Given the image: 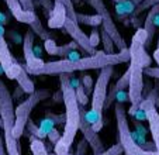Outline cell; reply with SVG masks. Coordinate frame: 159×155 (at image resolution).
Here are the masks:
<instances>
[{
  "mask_svg": "<svg viewBox=\"0 0 159 155\" xmlns=\"http://www.w3.org/2000/svg\"><path fill=\"white\" fill-rule=\"evenodd\" d=\"M129 48L121 49L114 54H107L104 51H97L96 54L89 55L84 58H76V59H61L45 62L41 69L34 75H61V73H73L78 71H89V69H102L107 65H118V63L129 62Z\"/></svg>",
  "mask_w": 159,
  "mask_h": 155,
  "instance_id": "cell-1",
  "label": "cell"
},
{
  "mask_svg": "<svg viewBox=\"0 0 159 155\" xmlns=\"http://www.w3.org/2000/svg\"><path fill=\"white\" fill-rule=\"evenodd\" d=\"M61 90H62V101L65 105V127L59 141L54 145V152L57 155L69 154L75 137L80 127V105L76 97L75 86L69 78V73L59 75Z\"/></svg>",
  "mask_w": 159,
  "mask_h": 155,
  "instance_id": "cell-2",
  "label": "cell"
},
{
  "mask_svg": "<svg viewBox=\"0 0 159 155\" xmlns=\"http://www.w3.org/2000/svg\"><path fill=\"white\" fill-rule=\"evenodd\" d=\"M114 73L113 65H107L100 69L97 81L93 87V96H92V107L90 111H86V119L92 124V127L97 133L103 127V110L106 109V100H107V89L108 82Z\"/></svg>",
  "mask_w": 159,
  "mask_h": 155,
  "instance_id": "cell-3",
  "label": "cell"
},
{
  "mask_svg": "<svg viewBox=\"0 0 159 155\" xmlns=\"http://www.w3.org/2000/svg\"><path fill=\"white\" fill-rule=\"evenodd\" d=\"M116 121H117V131H118V143L121 144L125 155H158V152L153 149H145L141 147L134 138V134L129 131L128 120H127V111L124 110V106L121 103L114 105Z\"/></svg>",
  "mask_w": 159,
  "mask_h": 155,
  "instance_id": "cell-4",
  "label": "cell"
},
{
  "mask_svg": "<svg viewBox=\"0 0 159 155\" xmlns=\"http://www.w3.org/2000/svg\"><path fill=\"white\" fill-rule=\"evenodd\" d=\"M49 95L51 93H49L48 89H35V92L28 95V97L24 101H21L20 105L16 107V123H14V128H13V135L17 140L25 131L27 123L30 120V114L34 110V107H37L39 101L49 97Z\"/></svg>",
  "mask_w": 159,
  "mask_h": 155,
  "instance_id": "cell-5",
  "label": "cell"
},
{
  "mask_svg": "<svg viewBox=\"0 0 159 155\" xmlns=\"http://www.w3.org/2000/svg\"><path fill=\"white\" fill-rule=\"evenodd\" d=\"M129 86H128V97L131 101V111L134 114L139 110L142 101V92H144V66L139 63L129 61Z\"/></svg>",
  "mask_w": 159,
  "mask_h": 155,
  "instance_id": "cell-6",
  "label": "cell"
},
{
  "mask_svg": "<svg viewBox=\"0 0 159 155\" xmlns=\"http://www.w3.org/2000/svg\"><path fill=\"white\" fill-rule=\"evenodd\" d=\"M89 4L93 7L94 12H96L97 14H100V17H102L103 30L113 38L116 48H117L118 51L125 49L127 48L125 41H124V38L121 37L120 31H118L117 27H116V23H114V20H113V17H111L110 12H108L107 7H106L104 2H103V0H89Z\"/></svg>",
  "mask_w": 159,
  "mask_h": 155,
  "instance_id": "cell-7",
  "label": "cell"
},
{
  "mask_svg": "<svg viewBox=\"0 0 159 155\" xmlns=\"http://www.w3.org/2000/svg\"><path fill=\"white\" fill-rule=\"evenodd\" d=\"M34 37H35V33L30 28V30L25 31L24 38H23V54H24V59H25L24 68L27 69V72L30 75H34L38 69H41L45 65L44 61L35 55V51H34Z\"/></svg>",
  "mask_w": 159,
  "mask_h": 155,
  "instance_id": "cell-8",
  "label": "cell"
},
{
  "mask_svg": "<svg viewBox=\"0 0 159 155\" xmlns=\"http://www.w3.org/2000/svg\"><path fill=\"white\" fill-rule=\"evenodd\" d=\"M0 66L6 73V76L9 79H14V81L23 69V66L14 59V57L10 52L7 42L4 40V34H0Z\"/></svg>",
  "mask_w": 159,
  "mask_h": 155,
  "instance_id": "cell-9",
  "label": "cell"
},
{
  "mask_svg": "<svg viewBox=\"0 0 159 155\" xmlns=\"http://www.w3.org/2000/svg\"><path fill=\"white\" fill-rule=\"evenodd\" d=\"M139 109L145 111V119L149 123V130L151 134H152L153 147H155V151L159 155V113L156 110V105L151 99H147V100L141 101Z\"/></svg>",
  "mask_w": 159,
  "mask_h": 155,
  "instance_id": "cell-10",
  "label": "cell"
},
{
  "mask_svg": "<svg viewBox=\"0 0 159 155\" xmlns=\"http://www.w3.org/2000/svg\"><path fill=\"white\" fill-rule=\"evenodd\" d=\"M63 28L66 30V33L72 37L73 41L79 45V48H82L86 54L93 55V54H96V52H97L96 48H93V47H92V44H90V37L86 35V34L83 33V30L79 27L78 21L70 20V18H66Z\"/></svg>",
  "mask_w": 159,
  "mask_h": 155,
  "instance_id": "cell-11",
  "label": "cell"
},
{
  "mask_svg": "<svg viewBox=\"0 0 159 155\" xmlns=\"http://www.w3.org/2000/svg\"><path fill=\"white\" fill-rule=\"evenodd\" d=\"M83 107L84 106H80V127H79V130L82 131L83 137L87 140L90 148L93 149V154H100V152L104 151V145L102 143V138L99 137V133L87 121L86 111L83 110Z\"/></svg>",
  "mask_w": 159,
  "mask_h": 155,
  "instance_id": "cell-12",
  "label": "cell"
},
{
  "mask_svg": "<svg viewBox=\"0 0 159 155\" xmlns=\"http://www.w3.org/2000/svg\"><path fill=\"white\" fill-rule=\"evenodd\" d=\"M4 2H6L10 13L13 14V17H14L18 23H24V24L30 26V24L38 17V16L35 14V12H28V10H25L24 7L21 6L20 0H4Z\"/></svg>",
  "mask_w": 159,
  "mask_h": 155,
  "instance_id": "cell-13",
  "label": "cell"
},
{
  "mask_svg": "<svg viewBox=\"0 0 159 155\" xmlns=\"http://www.w3.org/2000/svg\"><path fill=\"white\" fill-rule=\"evenodd\" d=\"M48 18V27L49 28H62L65 26V21L68 18L66 14V7L61 0H54V7L49 13Z\"/></svg>",
  "mask_w": 159,
  "mask_h": 155,
  "instance_id": "cell-14",
  "label": "cell"
},
{
  "mask_svg": "<svg viewBox=\"0 0 159 155\" xmlns=\"http://www.w3.org/2000/svg\"><path fill=\"white\" fill-rule=\"evenodd\" d=\"M159 14V3L153 4L151 9H148V14H147V18L144 21V28L147 30L148 33V40H147V48L151 47V44L153 42V37H155V24H153V20L155 17Z\"/></svg>",
  "mask_w": 159,
  "mask_h": 155,
  "instance_id": "cell-15",
  "label": "cell"
},
{
  "mask_svg": "<svg viewBox=\"0 0 159 155\" xmlns=\"http://www.w3.org/2000/svg\"><path fill=\"white\" fill-rule=\"evenodd\" d=\"M17 83L18 86H20V89L23 90L24 93H27V95H31V93L35 92V86H34V82L31 81L30 78V73L27 72V69L23 66V69H21V72L18 73L17 76Z\"/></svg>",
  "mask_w": 159,
  "mask_h": 155,
  "instance_id": "cell-16",
  "label": "cell"
},
{
  "mask_svg": "<svg viewBox=\"0 0 159 155\" xmlns=\"http://www.w3.org/2000/svg\"><path fill=\"white\" fill-rule=\"evenodd\" d=\"M30 149L33 152V155H49L48 149H47L45 144L42 143V140L35 137V135L30 137Z\"/></svg>",
  "mask_w": 159,
  "mask_h": 155,
  "instance_id": "cell-17",
  "label": "cell"
},
{
  "mask_svg": "<svg viewBox=\"0 0 159 155\" xmlns=\"http://www.w3.org/2000/svg\"><path fill=\"white\" fill-rule=\"evenodd\" d=\"M76 18H78V23L92 26V27H97V26L102 24V17L97 13L96 14H82V13H78Z\"/></svg>",
  "mask_w": 159,
  "mask_h": 155,
  "instance_id": "cell-18",
  "label": "cell"
},
{
  "mask_svg": "<svg viewBox=\"0 0 159 155\" xmlns=\"http://www.w3.org/2000/svg\"><path fill=\"white\" fill-rule=\"evenodd\" d=\"M30 28L35 33V35H38L39 38L42 40V41H45L47 38H51V34L48 33V31H45L44 30V27H42V23H41V20H39L38 17L35 18V20L33 21V23L30 24Z\"/></svg>",
  "mask_w": 159,
  "mask_h": 155,
  "instance_id": "cell-19",
  "label": "cell"
},
{
  "mask_svg": "<svg viewBox=\"0 0 159 155\" xmlns=\"http://www.w3.org/2000/svg\"><path fill=\"white\" fill-rule=\"evenodd\" d=\"M102 42H103V47H104V52H107V54H114V49H116L114 41H113V38H111L104 30H102Z\"/></svg>",
  "mask_w": 159,
  "mask_h": 155,
  "instance_id": "cell-20",
  "label": "cell"
},
{
  "mask_svg": "<svg viewBox=\"0 0 159 155\" xmlns=\"http://www.w3.org/2000/svg\"><path fill=\"white\" fill-rule=\"evenodd\" d=\"M75 90H76V97H78L79 105H80V106H86V105H87V101H89V97H87L89 95H87L86 90H84L82 81L78 83V86L75 87Z\"/></svg>",
  "mask_w": 159,
  "mask_h": 155,
  "instance_id": "cell-21",
  "label": "cell"
},
{
  "mask_svg": "<svg viewBox=\"0 0 159 155\" xmlns=\"http://www.w3.org/2000/svg\"><path fill=\"white\" fill-rule=\"evenodd\" d=\"M129 86V71L127 69V72L123 75V76L118 79L117 82H116L114 85H113V87L116 89V92H120V90H124V89H127V87Z\"/></svg>",
  "mask_w": 159,
  "mask_h": 155,
  "instance_id": "cell-22",
  "label": "cell"
},
{
  "mask_svg": "<svg viewBox=\"0 0 159 155\" xmlns=\"http://www.w3.org/2000/svg\"><path fill=\"white\" fill-rule=\"evenodd\" d=\"M156 3H159V0H144L142 3H139L138 6L135 7V10L132 12V16H139L141 13H144L145 10H148V9H151V7L153 6V4H156Z\"/></svg>",
  "mask_w": 159,
  "mask_h": 155,
  "instance_id": "cell-23",
  "label": "cell"
},
{
  "mask_svg": "<svg viewBox=\"0 0 159 155\" xmlns=\"http://www.w3.org/2000/svg\"><path fill=\"white\" fill-rule=\"evenodd\" d=\"M124 152L123 147H121V144H114L113 147H110L108 149H104L103 152H100V154H93V155H121ZM66 155H79V154H66Z\"/></svg>",
  "mask_w": 159,
  "mask_h": 155,
  "instance_id": "cell-24",
  "label": "cell"
},
{
  "mask_svg": "<svg viewBox=\"0 0 159 155\" xmlns=\"http://www.w3.org/2000/svg\"><path fill=\"white\" fill-rule=\"evenodd\" d=\"M44 48H45V51L48 52L49 55H58V45H57V42H55V40L54 38H47L44 41Z\"/></svg>",
  "mask_w": 159,
  "mask_h": 155,
  "instance_id": "cell-25",
  "label": "cell"
},
{
  "mask_svg": "<svg viewBox=\"0 0 159 155\" xmlns=\"http://www.w3.org/2000/svg\"><path fill=\"white\" fill-rule=\"evenodd\" d=\"M78 48H79V45L76 44L75 41H72L70 44H65L58 48V55H61V57H68V54H70L69 52L70 49H78Z\"/></svg>",
  "mask_w": 159,
  "mask_h": 155,
  "instance_id": "cell-26",
  "label": "cell"
},
{
  "mask_svg": "<svg viewBox=\"0 0 159 155\" xmlns=\"http://www.w3.org/2000/svg\"><path fill=\"white\" fill-rule=\"evenodd\" d=\"M82 83H83V87L84 90H86L87 95H90V93H93V81H92V76H89V75H84L83 78H82Z\"/></svg>",
  "mask_w": 159,
  "mask_h": 155,
  "instance_id": "cell-27",
  "label": "cell"
},
{
  "mask_svg": "<svg viewBox=\"0 0 159 155\" xmlns=\"http://www.w3.org/2000/svg\"><path fill=\"white\" fill-rule=\"evenodd\" d=\"M52 128H54V121H52V120H49V119H44V120H42L39 130L42 131V134H44L45 137L48 135V133L51 131Z\"/></svg>",
  "mask_w": 159,
  "mask_h": 155,
  "instance_id": "cell-28",
  "label": "cell"
},
{
  "mask_svg": "<svg viewBox=\"0 0 159 155\" xmlns=\"http://www.w3.org/2000/svg\"><path fill=\"white\" fill-rule=\"evenodd\" d=\"M27 128H28V130H30V131H31V134H33V135H35V137L41 138V140H42V138H45V135L42 134V131H41V130H39V128L37 127L35 124H34V121H33V120H28V123H27Z\"/></svg>",
  "mask_w": 159,
  "mask_h": 155,
  "instance_id": "cell-29",
  "label": "cell"
},
{
  "mask_svg": "<svg viewBox=\"0 0 159 155\" xmlns=\"http://www.w3.org/2000/svg\"><path fill=\"white\" fill-rule=\"evenodd\" d=\"M90 44H92V47L93 48H96L97 45L100 44V33H99V30H96V28H93L92 30V33H90Z\"/></svg>",
  "mask_w": 159,
  "mask_h": 155,
  "instance_id": "cell-30",
  "label": "cell"
},
{
  "mask_svg": "<svg viewBox=\"0 0 159 155\" xmlns=\"http://www.w3.org/2000/svg\"><path fill=\"white\" fill-rule=\"evenodd\" d=\"M144 75L149 78H155V79H159V66L158 68H151V66H147L144 69Z\"/></svg>",
  "mask_w": 159,
  "mask_h": 155,
  "instance_id": "cell-31",
  "label": "cell"
},
{
  "mask_svg": "<svg viewBox=\"0 0 159 155\" xmlns=\"http://www.w3.org/2000/svg\"><path fill=\"white\" fill-rule=\"evenodd\" d=\"M47 138H48L49 141H51V144H57L58 141H59V138H61V134H59V131H57L55 128H52L51 131L48 133V135H47Z\"/></svg>",
  "mask_w": 159,
  "mask_h": 155,
  "instance_id": "cell-32",
  "label": "cell"
},
{
  "mask_svg": "<svg viewBox=\"0 0 159 155\" xmlns=\"http://www.w3.org/2000/svg\"><path fill=\"white\" fill-rule=\"evenodd\" d=\"M38 2H39V4L44 7V12L47 13V14H49L52 7H54V2H52V0H38Z\"/></svg>",
  "mask_w": 159,
  "mask_h": 155,
  "instance_id": "cell-33",
  "label": "cell"
},
{
  "mask_svg": "<svg viewBox=\"0 0 159 155\" xmlns=\"http://www.w3.org/2000/svg\"><path fill=\"white\" fill-rule=\"evenodd\" d=\"M87 145H89V143H87L86 138H83L82 141H79V145H78V151H76V154H79V155H86Z\"/></svg>",
  "mask_w": 159,
  "mask_h": 155,
  "instance_id": "cell-34",
  "label": "cell"
},
{
  "mask_svg": "<svg viewBox=\"0 0 159 155\" xmlns=\"http://www.w3.org/2000/svg\"><path fill=\"white\" fill-rule=\"evenodd\" d=\"M20 3H21V6L24 7L25 10H28V12H34V10H35L33 0H20Z\"/></svg>",
  "mask_w": 159,
  "mask_h": 155,
  "instance_id": "cell-35",
  "label": "cell"
},
{
  "mask_svg": "<svg viewBox=\"0 0 159 155\" xmlns=\"http://www.w3.org/2000/svg\"><path fill=\"white\" fill-rule=\"evenodd\" d=\"M135 127L138 128V133H139V135H141V137H144V135H145V133H147V131H145V128L142 127V124H141V123L135 121Z\"/></svg>",
  "mask_w": 159,
  "mask_h": 155,
  "instance_id": "cell-36",
  "label": "cell"
},
{
  "mask_svg": "<svg viewBox=\"0 0 159 155\" xmlns=\"http://www.w3.org/2000/svg\"><path fill=\"white\" fill-rule=\"evenodd\" d=\"M4 144L6 143H3V137H2V133H0V154L2 155H4Z\"/></svg>",
  "mask_w": 159,
  "mask_h": 155,
  "instance_id": "cell-37",
  "label": "cell"
},
{
  "mask_svg": "<svg viewBox=\"0 0 159 155\" xmlns=\"http://www.w3.org/2000/svg\"><path fill=\"white\" fill-rule=\"evenodd\" d=\"M153 59L158 62V66H159V47H156V49L153 51Z\"/></svg>",
  "mask_w": 159,
  "mask_h": 155,
  "instance_id": "cell-38",
  "label": "cell"
},
{
  "mask_svg": "<svg viewBox=\"0 0 159 155\" xmlns=\"http://www.w3.org/2000/svg\"><path fill=\"white\" fill-rule=\"evenodd\" d=\"M131 2H132V3L135 4V6H138V4H139V3H142L144 0H131Z\"/></svg>",
  "mask_w": 159,
  "mask_h": 155,
  "instance_id": "cell-39",
  "label": "cell"
},
{
  "mask_svg": "<svg viewBox=\"0 0 159 155\" xmlns=\"http://www.w3.org/2000/svg\"><path fill=\"white\" fill-rule=\"evenodd\" d=\"M0 34H4V28H3V26L0 24Z\"/></svg>",
  "mask_w": 159,
  "mask_h": 155,
  "instance_id": "cell-40",
  "label": "cell"
},
{
  "mask_svg": "<svg viewBox=\"0 0 159 155\" xmlns=\"http://www.w3.org/2000/svg\"><path fill=\"white\" fill-rule=\"evenodd\" d=\"M0 128H3V120H2V116H0Z\"/></svg>",
  "mask_w": 159,
  "mask_h": 155,
  "instance_id": "cell-41",
  "label": "cell"
},
{
  "mask_svg": "<svg viewBox=\"0 0 159 155\" xmlns=\"http://www.w3.org/2000/svg\"><path fill=\"white\" fill-rule=\"evenodd\" d=\"M116 2H120V3H121V2H123V0H116Z\"/></svg>",
  "mask_w": 159,
  "mask_h": 155,
  "instance_id": "cell-42",
  "label": "cell"
},
{
  "mask_svg": "<svg viewBox=\"0 0 159 155\" xmlns=\"http://www.w3.org/2000/svg\"><path fill=\"white\" fill-rule=\"evenodd\" d=\"M158 47H159V37H158Z\"/></svg>",
  "mask_w": 159,
  "mask_h": 155,
  "instance_id": "cell-43",
  "label": "cell"
},
{
  "mask_svg": "<svg viewBox=\"0 0 159 155\" xmlns=\"http://www.w3.org/2000/svg\"><path fill=\"white\" fill-rule=\"evenodd\" d=\"M0 155H2V154H0Z\"/></svg>",
  "mask_w": 159,
  "mask_h": 155,
  "instance_id": "cell-44",
  "label": "cell"
}]
</instances>
